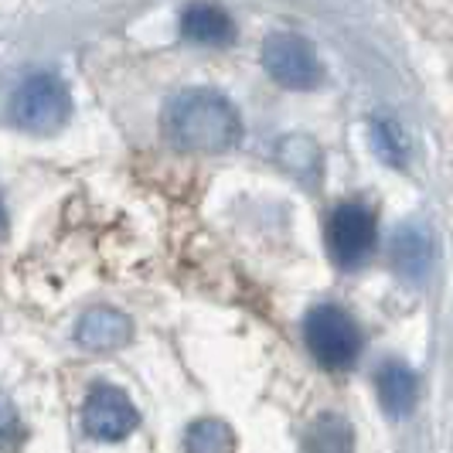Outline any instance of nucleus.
Segmentation results:
<instances>
[{
    "mask_svg": "<svg viewBox=\"0 0 453 453\" xmlns=\"http://www.w3.org/2000/svg\"><path fill=\"white\" fill-rule=\"evenodd\" d=\"M164 136L191 154H222L239 143L242 119L226 96L211 89H184L178 92L160 116Z\"/></svg>",
    "mask_w": 453,
    "mask_h": 453,
    "instance_id": "obj_1",
    "label": "nucleus"
},
{
    "mask_svg": "<svg viewBox=\"0 0 453 453\" xmlns=\"http://www.w3.org/2000/svg\"><path fill=\"white\" fill-rule=\"evenodd\" d=\"M303 341L307 351L314 355V362L327 372L351 368L362 355V327L348 311H341L334 303H320L303 320Z\"/></svg>",
    "mask_w": 453,
    "mask_h": 453,
    "instance_id": "obj_2",
    "label": "nucleus"
},
{
    "mask_svg": "<svg viewBox=\"0 0 453 453\" xmlns=\"http://www.w3.org/2000/svg\"><path fill=\"white\" fill-rule=\"evenodd\" d=\"M72 116V92L55 75H31L24 79L11 99V119L27 134H55Z\"/></svg>",
    "mask_w": 453,
    "mask_h": 453,
    "instance_id": "obj_3",
    "label": "nucleus"
},
{
    "mask_svg": "<svg viewBox=\"0 0 453 453\" xmlns=\"http://www.w3.org/2000/svg\"><path fill=\"white\" fill-rule=\"evenodd\" d=\"M263 68L287 89H314L324 79L318 48L294 31H276L263 42Z\"/></svg>",
    "mask_w": 453,
    "mask_h": 453,
    "instance_id": "obj_4",
    "label": "nucleus"
},
{
    "mask_svg": "<svg viewBox=\"0 0 453 453\" xmlns=\"http://www.w3.org/2000/svg\"><path fill=\"white\" fill-rule=\"evenodd\" d=\"M327 250L338 266H358L375 250V215L358 202H344L327 219Z\"/></svg>",
    "mask_w": 453,
    "mask_h": 453,
    "instance_id": "obj_5",
    "label": "nucleus"
},
{
    "mask_svg": "<svg viewBox=\"0 0 453 453\" xmlns=\"http://www.w3.org/2000/svg\"><path fill=\"white\" fill-rule=\"evenodd\" d=\"M82 423L92 440L116 443L123 436H130L140 423V412L130 403V395L116 386H92L82 409Z\"/></svg>",
    "mask_w": 453,
    "mask_h": 453,
    "instance_id": "obj_6",
    "label": "nucleus"
},
{
    "mask_svg": "<svg viewBox=\"0 0 453 453\" xmlns=\"http://www.w3.org/2000/svg\"><path fill=\"white\" fill-rule=\"evenodd\" d=\"M436 263V242H433L430 228L423 226H403L392 235V266L403 280H426Z\"/></svg>",
    "mask_w": 453,
    "mask_h": 453,
    "instance_id": "obj_7",
    "label": "nucleus"
},
{
    "mask_svg": "<svg viewBox=\"0 0 453 453\" xmlns=\"http://www.w3.org/2000/svg\"><path fill=\"white\" fill-rule=\"evenodd\" d=\"M130 338H134V324L113 307H92L79 318V327H75V341L89 351H116Z\"/></svg>",
    "mask_w": 453,
    "mask_h": 453,
    "instance_id": "obj_8",
    "label": "nucleus"
},
{
    "mask_svg": "<svg viewBox=\"0 0 453 453\" xmlns=\"http://www.w3.org/2000/svg\"><path fill=\"white\" fill-rule=\"evenodd\" d=\"M379 403L388 416H409L419 403V375L403 362H386L375 375Z\"/></svg>",
    "mask_w": 453,
    "mask_h": 453,
    "instance_id": "obj_9",
    "label": "nucleus"
},
{
    "mask_svg": "<svg viewBox=\"0 0 453 453\" xmlns=\"http://www.w3.org/2000/svg\"><path fill=\"white\" fill-rule=\"evenodd\" d=\"M181 31L188 42L198 45H228L235 38V24L215 4H188L181 11Z\"/></svg>",
    "mask_w": 453,
    "mask_h": 453,
    "instance_id": "obj_10",
    "label": "nucleus"
},
{
    "mask_svg": "<svg viewBox=\"0 0 453 453\" xmlns=\"http://www.w3.org/2000/svg\"><path fill=\"white\" fill-rule=\"evenodd\" d=\"M303 453H355V430L338 412H320L303 433Z\"/></svg>",
    "mask_w": 453,
    "mask_h": 453,
    "instance_id": "obj_11",
    "label": "nucleus"
},
{
    "mask_svg": "<svg viewBox=\"0 0 453 453\" xmlns=\"http://www.w3.org/2000/svg\"><path fill=\"white\" fill-rule=\"evenodd\" d=\"M372 147L375 154L386 160L388 167H409V157H412V140L403 130L399 119L392 116H375L372 119Z\"/></svg>",
    "mask_w": 453,
    "mask_h": 453,
    "instance_id": "obj_12",
    "label": "nucleus"
},
{
    "mask_svg": "<svg viewBox=\"0 0 453 453\" xmlns=\"http://www.w3.org/2000/svg\"><path fill=\"white\" fill-rule=\"evenodd\" d=\"M280 164L296 174L300 181H318L320 178V147L311 136H287L276 150Z\"/></svg>",
    "mask_w": 453,
    "mask_h": 453,
    "instance_id": "obj_13",
    "label": "nucleus"
},
{
    "mask_svg": "<svg viewBox=\"0 0 453 453\" xmlns=\"http://www.w3.org/2000/svg\"><path fill=\"white\" fill-rule=\"evenodd\" d=\"M184 453H235V436L222 419H198L188 426Z\"/></svg>",
    "mask_w": 453,
    "mask_h": 453,
    "instance_id": "obj_14",
    "label": "nucleus"
},
{
    "mask_svg": "<svg viewBox=\"0 0 453 453\" xmlns=\"http://www.w3.org/2000/svg\"><path fill=\"white\" fill-rule=\"evenodd\" d=\"M24 443V423L18 416L14 403L7 395H0V453L18 450Z\"/></svg>",
    "mask_w": 453,
    "mask_h": 453,
    "instance_id": "obj_15",
    "label": "nucleus"
},
{
    "mask_svg": "<svg viewBox=\"0 0 453 453\" xmlns=\"http://www.w3.org/2000/svg\"><path fill=\"white\" fill-rule=\"evenodd\" d=\"M7 232V211H4V202H0V235Z\"/></svg>",
    "mask_w": 453,
    "mask_h": 453,
    "instance_id": "obj_16",
    "label": "nucleus"
}]
</instances>
